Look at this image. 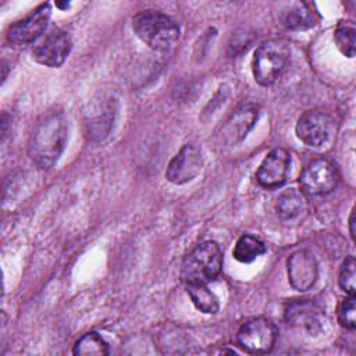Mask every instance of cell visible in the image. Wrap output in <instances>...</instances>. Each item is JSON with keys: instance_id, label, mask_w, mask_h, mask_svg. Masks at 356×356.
Wrapping results in <instances>:
<instances>
[{"instance_id": "16", "label": "cell", "mask_w": 356, "mask_h": 356, "mask_svg": "<svg viewBox=\"0 0 356 356\" xmlns=\"http://www.w3.org/2000/svg\"><path fill=\"white\" fill-rule=\"evenodd\" d=\"M281 21L288 29L293 31L307 29L316 24L314 14L303 3L292 4L289 6V8L284 10V13L281 14Z\"/></svg>"}, {"instance_id": "9", "label": "cell", "mask_w": 356, "mask_h": 356, "mask_svg": "<svg viewBox=\"0 0 356 356\" xmlns=\"http://www.w3.org/2000/svg\"><path fill=\"white\" fill-rule=\"evenodd\" d=\"M50 11L51 8L49 3H43L38 6L33 11H31L22 19H18L17 22L8 26L6 33L7 40L11 44L22 46V44H29L36 39H39L47 26Z\"/></svg>"}, {"instance_id": "19", "label": "cell", "mask_w": 356, "mask_h": 356, "mask_svg": "<svg viewBox=\"0 0 356 356\" xmlns=\"http://www.w3.org/2000/svg\"><path fill=\"white\" fill-rule=\"evenodd\" d=\"M72 352L79 356H103L108 353V346L97 332H86L75 342Z\"/></svg>"}, {"instance_id": "7", "label": "cell", "mask_w": 356, "mask_h": 356, "mask_svg": "<svg viewBox=\"0 0 356 356\" xmlns=\"http://www.w3.org/2000/svg\"><path fill=\"white\" fill-rule=\"evenodd\" d=\"M257 104L250 102L239 104L217 129V140L225 146H234L242 142L249 134V131L253 128L254 122L257 121Z\"/></svg>"}, {"instance_id": "24", "label": "cell", "mask_w": 356, "mask_h": 356, "mask_svg": "<svg viewBox=\"0 0 356 356\" xmlns=\"http://www.w3.org/2000/svg\"><path fill=\"white\" fill-rule=\"evenodd\" d=\"M56 7H58L60 10H64V8H68V7H70V3H67V1H65V3L57 1V3H56Z\"/></svg>"}, {"instance_id": "5", "label": "cell", "mask_w": 356, "mask_h": 356, "mask_svg": "<svg viewBox=\"0 0 356 356\" xmlns=\"http://www.w3.org/2000/svg\"><path fill=\"white\" fill-rule=\"evenodd\" d=\"M277 339L274 324L264 317H254L241 325L236 332V343L245 352L263 355L271 352Z\"/></svg>"}, {"instance_id": "8", "label": "cell", "mask_w": 356, "mask_h": 356, "mask_svg": "<svg viewBox=\"0 0 356 356\" xmlns=\"http://www.w3.org/2000/svg\"><path fill=\"white\" fill-rule=\"evenodd\" d=\"M296 135L307 146L327 143L334 132V118L324 110H307L296 122Z\"/></svg>"}, {"instance_id": "13", "label": "cell", "mask_w": 356, "mask_h": 356, "mask_svg": "<svg viewBox=\"0 0 356 356\" xmlns=\"http://www.w3.org/2000/svg\"><path fill=\"white\" fill-rule=\"evenodd\" d=\"M288 267V280L293 289L305 292L310 289L318 275L317 260L309 250H296L293 252L286 261Z\"/></svg>"}, {"instance_id": "4", "label": "cell", "mask_w": 356, "mask_h": 356, "mask_svg": "<svg viewBox=\"0 0 356 356\" xmlns=\"http://www.w3.org/2000/svg\"><path fill=\"white\" fill-rule=\"evenodd\" d=\"M291 57V46L285 39H270L261 43L253 56V76L261 86H268L282 74Z\"/></svg>"}, {"instance_id": "20", "label": "cell", "mask_w": 356, "mask_h": 356, "mask_svg": "<svg viewBox=\"0 0 356 356\" xmlns=\"http://www.w3.org/2000/svg\"><path fill=\"white\" fill-rule=\"evenodd\" d=\"M355 33H356V29L350 21L341 22L334 32V40L337 47L343 56L349 58L355 56V42H356Z\"/></svg>"}, {"instance_id": "17", "label": "cell", "mask_w": 356, "mask_h": 356, "mask_svg": "<svg viewBox=\"0 0 356 356\" xmlns=\"http://www.w3.org/2000/svg\"><path fill=\"white\" fill-rule=\"evenodd\" d=\"M189 298L193 305L203 313L216 314L218 312V299L217 296L207 288V284H188L185 285Z\"/></svg>"}, {"instance_id": "3", "label": "cell", "mask_w": 356, "mask_h": 356, "mask_svg": "<svg viewBox=\"0 0 356 356\" xmlns=\"http://www.w3.org/2000/svg\"><path fill=\"white\" fill-rule=\"evenodd\" d=\"M222 268V253L213 241L199 243L182 261L181 280L188 284H209L214 281Z\"/></svg>"}, {"instance_id": "22", "label": "cell", "mask_w": 356, "mask_h": 356, "mask_svg": "<svg viewBox=\"0 0 356 356\" xmlns=\"http://www.w3.org/2000/svg\"><path fill=\"white\" fill-rule=\"evenodd\" d=\"M355 295L345 298L338 306V321L346 330H355L356 327V302Z\"/></svg>"}, {"instance_id": "15", "label": "cell", "mask_w": 356, "mask_h": 356, "mask_svg": "<svg viewBox=\"0 0 356 356\" xmlns=\"http://www.w3.org/2000/svg\"><path fill=\"white\" fill-rule=\"evenodd\" d=\"M307 207L306 195L300 189H286L277 199V213L284 220L299 217Z\"/></svg>"}, {"instance_id": "23", "label": "cell", "mask_w": 356, "mask_h": 356, "mask_svg": "<svg viewBox=\"0 0 356 356\" xmlns=\"http://www.w3.org/2000/svg\"><path fill=\"white\" fill-rule=\"evenodd\" d=\"M349 234H350V238L355 241V209H352V213H350V217H349Z\"/></svg>"}, {"instance_id": "18", "label": "cell", "mask_w": 356, "mask_h": 356, "mask_svg": "<svg viewBox=\"0 0 356 356\" xmlns=\"http://www.w3.org/2000/svg\"><path fill=\"white\" fill-rule=\"evenodd\" d=\"M266 253V245L256 236L245 234L242 235L234 248V257L241 263H252L259 256Z\"/></svg>"}, {"instance_id": "1", "label": "cell", "mask_w": 356, "mask_h": 356, "mask_svg": "<svg viewBox=\"0 0 356 356\" xmlns=\"http://www.w3.org/2000/svg\"><path fill=\"white\" fill-rule=\"evenodd\" d=\"M67 138L68 122L61 110H50L42 114L29 138V157L39 168H51L58 161Z\"/></svg>"}, {"instance_id": "11", "label": "cell", "mask_w": 356, "mask_h": 356, "mask_svg": "<svg viewBox=\"0 0 356 356\" xmlns=\"http://www.w3.org/2000/svg\"><path fill=\"white\" fill-rule=\"evenodd\" d=\"M202 165L203 157L199 145L195 142L186 143L168 163L165 178L175 185L186 184L200 172Z\"/></svg>"}, {"instance_id": "21", "label": "cell", "mask_w": 356, "mask_h": 356, "mask_svg": "<svg viewBox=\"0 0 356 356\" xmlns=\"http://www.w3.org/2000/svg\"><path fill=\"white\" fill-rule=\"evenodd\" d=\"M356 263L353 256H348L341 264L338 273V284L343 292L348 295H355L356 291V274H355Z\"/></svg>"}, {"instance_id": "2", "label": "cell", "mask_w": 356, "mask_h": 356, "mask_svg": "<svg viewBox=\"0 0 356 356\" xmlns=\"http://www.w3.org/2000/svg\"><path fill=\"white\" fill-rule=\"evenodd\" d=\"M132 28L145 44L157 51L171 49L179 39L178 24L167 14L154 10L136 14L132 19Z\"/></svg>"}, {"instance_id": "10", "label": "cell", "mask_w": 356, "mask_h": 356, "mask_svg": "<svg viewBox=\"0 0 356 356\" xmlns=\"http://www.w3.org/2000/svg\"><path fill=\"white\" fill-rule=\"evenodd\" d=\"M72 47L70 35L61 29H51L33 47L32 58L46 67H60L67 60Z\"/></svg>"}, {"instance_id": "6", "label": "cell", "mask_w": 356, "mask_h": 356, "mask_svg": "<svg viewBox=\"0 0 356 356\" xmlns=\"http://www.w3.org/2000/svg\"><path fill=\"white\" fill-rule=\"evenodd\" d=\"M339 182L335 164L327 159L309 163L299 177L300 191L307 196H323L332 192Z\"/></svg>"}, {"instance_id": "12", "label": "cell", "mask_w": 356, "mask_h": 356, "mask_svg": "<svg viewBox=\"0 0 356 356\" xmlns=\"http://www.w3.org/2000/svg\"><path fill=\"white\" fill-rule=\"evenodd\" d=\"M291 165V154L284 147L273 149L261 161L257 172L256 179L260 186L273 189L281 186L289 172Z\"/></svg>"}, {"instance_id": "14", "label": "cell", "mask_w": 356, "mask_h": 356, "mask_svg": "<svg viewBox=\"0 0 356 356\" xmlns=\"http://www.w3.org/2000/svg\"><path fill=\"white\" fill-rule=\"evenodd\" d=\"M321 309L310 300H293L285 307V320L292 325H302L309 332H317L321 327Z\"/></svg>"}]
</instances>
